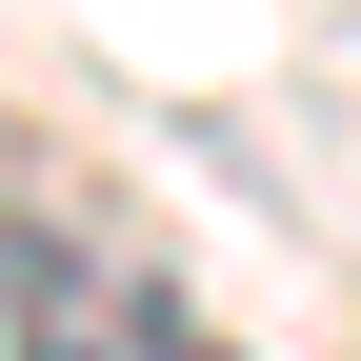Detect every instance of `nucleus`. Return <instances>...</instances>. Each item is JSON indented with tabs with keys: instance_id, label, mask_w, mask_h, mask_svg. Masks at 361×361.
I'll list each match as a JSON object with an SVG mask.
<instances>
[{
	"instance_id": "f257e3e1",
	"label": "nucleus",
	"mask_w": 361,
	"mask_h": 361,
	"mask_svg": "<svg viewBox=\"0 0 361 361\" xmlns=\"http://www.w3.org/2000/svg\"><path fill=\"white\" fill-rule=\"evenodd\" d=\"M0 361H241L161 261L61 241V221H0Z\"/></svg>"
}]
</instances>
